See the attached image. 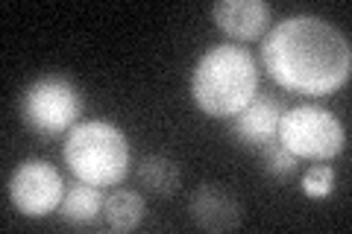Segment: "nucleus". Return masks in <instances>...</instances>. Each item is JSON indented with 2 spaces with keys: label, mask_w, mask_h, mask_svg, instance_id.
<instances>
[{
  "label": "nucleus",
  "mask_w": 352,
  "mask_h": 234,
  "mask_svg": "<svg viewBox=\"0 0 352 234\" xmlns=\"http://www.w3.org/2000/svg\"><path fill=\"white\" fill-rule=\"evenodd\" d=\"M179 164L168 155H147L138 164V182L156 196H173L179 191Z\"/></svg>",
  "instance_id": "12"
},
{
  "label": "nucleus",
  "mask_w": 352,
  "mask_h": 234,
  "mask_svg": "<svg viewBox=\"0 0 352 234\" xmlns=\"http://www.w3.org/2000/svg\"><path fill=\"white\" fill-rule=\"evenodd\" d=\"M258 88L256 59L238 44H214L194 65L191 97L208 117H235Z\"/></svg>",
  "instance_id": "2"
},
{
  "label": "nucleus",
  "mask_w": 352,
  "mask_h": 234,
  "mask_svg": "<svg viewBox=\"0 0 352 234\" xmlns=\"http://www.w3.org/2000/svg\"><path fill=\"white\" fill-rule=\"evenodd\" d=\"M103 220L112 231H132L144 220V199L135 191H112L103 196Z\"/></svg>",
  "instance_id": "11"
},
{
  "label": "nucleus",
  "mask_w": 352,
  "mask_h": 234,
  "mask_svg": "<svg viewBox=\"0 0 352 234\" xmlns=\"http://www.w3.org/2000/svg\"><path fill=\"white\" fill-rule=\"evenodd\" d=\"M59 217L65 222H74V226H88L97 217H103V194L97 191V185L76 179V185L65 187Z\"/></svg>",
  "instance_id": "10"
},
{
  "label": "nucleus",
  "mask_w": 352,
  "mask_h": 234,
  "mask_svg": "<svg viewBox=\"0 0 352 234\" xmlns=\"http://www.w3.org/2000/svg\"><path fill=\"white\" fill-rule=\"evenodd\" d=\"M279 117H282V103L273 97H252L250 103L235 115L232 132L241 143L247 147H267L270 141H276L279 132Z\"/></svg>",
  "instance_id": "9"
},
{
  "label": "nucleus",
  "mask_w": 352,
  "mask_h": 234,
  "mask_svg": "<svg viewBox=\"0 0 352 234\" xmlns=\"http://www.w3.org/2000/svg\"><path fill=\"white\" fill-rule=\"evenodd\" d=\"M62 173L44 159L21 161L9 176V202L24 217H47L62 205Z\"/></svg>",
  "instance_id": "6"
},
{
  "label": "nucleus",
  "mask_w": 352,
  "mask_h": 234,
  "mask_svg": "<svg viewBox=\"0 0 352 234\" xmlns=\"http://www.w3.org/2000/svg\"><path fill=\"white\" fill-rule=\"evenodd\" d=\"M264 68L294 94H332L349 80V38L317 15H294L273 24L261 38Z\"/></svg>",
  "instance_id": "1"
},
{
  "label": "nucleus",
  "mask_w": 352,
  "mask_h": 234,
  "mask_svg": "<svg viewBox=\"0 0 352 234\" xmlns=\"http://www.w3.org/2000/svg\"><path fill=\"white\" fill-rule=\"evenodd\" d=\"M276 141L296 159L329 161L346 147L344 124L323 106H296L282 111Z\"/></svg>",
  "instance_id": "4"
},
{
  "label": "nucleus",
  "mask_w": 352,
  "mask_h": 234,
  "mask_svg": "<svg viewBox=\"0 0 352 234\" xmlns=\"http://www.w3.org/2000/svg\"><path fill=\"white\" fill-rule=\"evenodd\" d=\"M62 152L76 179L97 187L118 185L126 176L132 159L126 135L106 120H82L71 126Z\"/></svg>",
  "instance_id": "3"
},
{
  "label": "nucleus",
  "mask_w": 352,
  "mask_h": 234,
  "mask_svg": "<svg viewBox=\"0 0 352 234\" xmlns=\"http://www.w3.org/2000/svg\"><path fill=\"white\" fill-rule=\"evenodd\" d=\"M302 194L311 196V199H323L335 191V170L329 164H311L308 170L302 173Z\"/></svg>",
  "instance_id": "13"
},
{
  "label": "nucleus",
  "mask_w": 352,
  "mask_h": 234,
  "mask_svg": "<svg viewBox=\"0 0 352 234\" xmlns=\"http://www.w3.org/2000/svg\"><path fill=\"white\" fill-rule=\"evenodd\" d=\"M21 115L27 126L41 135H59V132L76 126L82 115V94L68 76L47 73L27 85L21 100Z\"/></svg>",
  "instance_id": "5"
},
{
  "label": "nucleus",
  "mask_w": 352,
  "mask_h": 234,
  "mask_svg": "<svg viewBox=\"0 0 352 234\" xmlns=\"http://www.w3.org/2000/svg\"><path fill=\"white\" fill-rule=\"evenodd\" d=\"M212 15H214V24L223 32H229L232 38L252 41L270 27L273 9L264 0H217Z\"/></svg>",
  "instance_id": "8"
},
{
  "label": "nucleus",
  "mask_w": 352,
  "mask_h": 234,
  "mask_svg": "<svg viewBox=\"0 0 352 234\" xmlns=\"http://www.w3.org/2000/svg\"><path fill=\"white\" fill-rule=\"evenodd\" d=\"M261 155H264V167H267V173L273 176H294L296 173V155L282 147L279 141H270L267 147H261Z\"/></svg>",
  "instance_id": "14"
},
{
  "label": "nucleus",
  "mask_w": 352,
  "mask_h": 234,
  "mask_svg": "<svg viewBox=\"0 0 352 234\" xmlns=\"http://www.w3.org/2000/svg\"><path fill=\"white\" fill-rule=\"evenodd\" d=\"M191 220L203 231H235L241 226V205L238 199L220 185H200L191 194Z\"/></svg>",
  "instance_id": "7"
}]
</instances>
